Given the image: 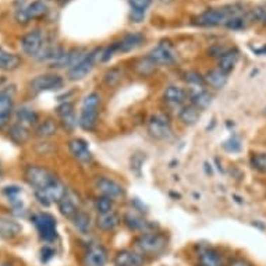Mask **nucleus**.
<instances>
[{"mask_svg": "<svg viewBox=\"0 0 266 266\" xmlns=\"http://www.w3.org/2000/svg\"><path fill=\"white\" fill-rule=\"evenodd\" d=\"M84 107H99L100 106V95L96 92H91L87 95L83 100Z\"/></svg>", "mask_w": 266, "mask_h": 266, "instance_id": "ea45409f", "label": "nucleus"}, {"mask_svg": "<svg viewBox=\"0 0 266 266\" xmlns=\"http://www.w3.org/2000/svg\"><path fill=\"white\" fill-rule=\"evenodd\" d=\"M80 204H81L80 197L75 195V193H72V191L68 189L66 197H64L57 205H59V211H60L61 215L64 217H67V219H71L72 220L78 212L81 211V209H80Z\"/></svg>", "mask_w": 266, "mask_h": 266, "instance_id": "4468645a", "label": "nucleus"}, {"mask_svg": "<svg viewBox=\"0 0 266 266\" xmlns=\"http://www.w3.org/2000/svg\"><path fill=\"white\" fill-rule=\"evenodd\" d=\"M113 202L115 201H111L110 198H107V197H99L98 200L95 201V209L98 213H106V212H110L113 211Z\"/></svg>", "mask_w": 266, "mask_h": 266, "instance_id": "e433bc0d", "label": "nucleus"}, {"mask_svg": "<svg viewBox=\"0 0 266 266\" xmlns=\"http://www.w3.org/2000/svg\"><path fill=\"white\" fill-rule=\"evenodd\" d=\"M180 120L184 123V124H187V126H193L195 123L200 120L201 117V110L198 107H195L194 105H187L184 106L183 109L180 110Z\"/></svg>", "mask_w": 266, "mask_h": 266, "instance_id": "473e14b6", "label": "nucleus"}, {"mask_svg": "<svg viewBox=\"0 0 266 266\" xmlns=\"http://www.w3.org/2000/svg\"><path fill=\"white\" fill-rule=\"evenodd\" d=\"M21 230V224L16 220L7 219V217H0V237L2 239H16L17 236H20Z\"/></svg>", "mask_w": 266, "mask_h": 266, "instance_id": "b1692460", "label": "nucleus"}, {"mask_svg": "<svg viewBox=\"0 0 266 266\" xmlns=\"http://www.w3.org/2000/svg\"><path fill=\"white\" fill-rule=\"evenodd\" d=\"M189 98H191V105L198 107L201 111L205 110L206 107L212 103V95L206 89L198 88L197 91L189 92Z\"/></svg>", "mask_w": 266, "mask_h": 266, "instance_id": "c85d7f7f", "label": "nucleus"}, {"mask_svg": "<svg viewBox=\"0 0 266 266\" xmlns=\"http://www.w3.org/2000/svg\"><path fill=\"white\" fill-rule=\"evenodd\" d=\"M252 16L256 20L263 21L266 24V7H258V9H255V10L252 11Z\"/></svg>", "mask_w": 266, "mask_h": 266, "instance_id": "a18cd8bd", "label": "nucleus"}, {"mask_svg": "<svg viewBox=\"0 0 266 266\" xmlns=\"http://www.w3.org/2000/svg\"><path fill=\"white\" fill-rule=\"evenodd\" d=\"M46 13H48V6H46L44 0H35L31 5H28L25 9L17 11L16 18L18 22L27 24L31 20L42 18Z\"/></svg>", "mask_w": 266, "mask_h": 266, "instance_id": "f8f14e48", "label": "nucleus"}, {"mask_svg": "<svg viewBox=\"0 0 266 266\" xmlns=\"http://www.w3.org/2000/svg\"><path fill=\"white\" fill-rule=\"evenodd\" d=\"M240 59V52L237 49H227L223 52L222 56L219 57V63H217V68L222 70L226 74H230L233 71L234 67L237 64Z\"/></svg>", "mask_w": 266, "mask_h": 266, "instance_id": "4be33fe9", "label": "nucleus"}, {"mask_svg": "<svg viewBox=\"0 0 266 266\" xmlns=\"http://www.w3.org/2000/svg\"><path fill=\"white\" fill-rule=\"evenodd\" d=\"M3 193H5L6 195H9V198H11V197H17V195L21 193V188L20 187H17V185H10V187H6L5 189H3Z\"/></svg>", "mask_w": 266, "mask_h": 266, "instance_id": "49530a36", "label": "nucleus"}, {"mask_svg": "<svg viewBox=\"0 0 266 266\" xmlns=\"http://www.w3.org/2000/svg\"><path fill=\"white\" fill-rule=\"evenodd\" d=\"M145 13H141V11H134L131 10V14H130V18L133 22H141L144 20Z\"/></svg>", "mask_w": 266, "mask_h": 266, "instance_id": "de8ad7c7", "label": "nucleus"}, {"mask_svg": "<svg viewBox=\"0 0 266 266\" xmlns=\"http://www.w3.org/2000/svg\"><path fill=\"white\" fill-rule=\"evenodd\" d=\"M53 256H55V251L52 250L50 247H44V248L41 250V261L42 262L50 261Z\"/></svg>", "mask_w": 266, "mask_h": 266, "instance_id": "c03bdc74", "label": "nucleus"}, {"mask_svg": "<svg viewBox=\"0 0 266 266\" xmlns=\"http://www.w3.org/2000/svg\"><path fill=\"white\" fill-rule=\"evenodd\" d=\"M72 223H74L75 229H77L81 234L91 233V226H92V223H91V216H89L88 213L80 211L77 215H75V217L72 219Z\"/></svg>", "mask_w": 266, "mask_h": 266, "instance_id": "f704fd0d", "label": "nucleus"}, {"mask_svg": "<svg viewBox=\"0 0 266 266\" xmlns=\"http://www.w3.org/2000/svg\"><path fill=\"white\" fill-rule=\"evenodd\" d=\"M95 188L98 189L100 195L110 198L111 201H120L124 198L126 191L122 184L109 177H98L95 180Z\"/></svg>", "mask_w": 266, "mask_h": 266, "instance_id": "0eeeda50", "label": "nucleus"}, {"mask_svg": "<svg viewBox=\"0 0 266 266\" xmlns=\"http://www.w3.org/2000/svg\"><path fill=\"white\" fill-rule=\"evenodd\" d=\"M163 98L166 102L172 103V105H181L184 100L187 99V92L185 89L177 85H169L165 92H163Z\"/></svg>", "mask_w": 266, "mask_h": 266, "instance_id": "cd10ccee", "label": "nucleus"}, {"mask_svg": "<svg viewBox=\"0 0 266 266\" xmlns=\"http://www.w3.org/2000/svg\"><path fill=\"white\" fill-rule=\"evenodd\" d=\"M67 187L64 184L61 183L59 178L56 177L55 181L50 184L49 187L46 189H42V191H33L35 194V198L38 200V202L41 205L44 206H49L50 204H59L67 194Z\"/></svg>", "mask_w": 266, "mask_h": 266, "instance_id": "39448f33", "label": "nucleus"}, {"mask_svg": "<svg viewBox=\"0 0 266 266\" xmlns=\"http://www.w3.org/2000/svg\"><path fill=\"white\" fill-rule=\"evenodd\" d=\"M9 137L13 142H16L18 145H22L27 142L29 137H31V133H29V130L25 126H22L20 123H17V124H13L9 130Z\"/></svg>", "mask_w": 266, "mask_h": 266, "instance_id": "c756f323", "label": "nucleus"}, {"mask_svg": "<svg viewBox=\"0 0 266 266\" xmlns=\"http://www.w3.org/2000/svg\"><path fill=\"white\" fill-rule=\"evenodd\" d=\"M61 87H63V78L57 74H42L29 83V88L33 94H41L45 91H56Z\"/></svg>", "mask_w": 266, "mask_h": 266, "instance_id": "1a4fd4ad", "label": "nucleus"}, {"mask_svg": "<svg viewBox=\"0 0 266 266\" xmlns=\"http://www.w3.org/2000/svg\"><path fill=\"white\" fill-rule=\"evenodd\" d=\"M98 117H99V107L81 106V115L78 119V124L85 131H92L98 124Z\"/></svg>", "mask_w": 266, "mask_h": 266, "instance_id": "6ab92c4d", "label": "nucleus"}, {"mask_svg": "<svg viewBox=\"0 0 266 266\" xmlns=\"http://www.w3.org/2000/svg\"><path fill=\"white\" fill-rule=\"evenodd\" d=\"M68 150L77 161L83 163H89L92 161V154L88 148L87 141L83 138H72L68 141Z\"/></svg>", "mask_w": 266, "mask_h": 266, "instance_id": "f3484780", "label": "nucleus"}, {"mask_svg": "<svg viewBox=\"0 0 266 266\" xmlns=\"http://www.w3.org/2000/svg\"><path fill=\"white\" fill-rule=\"evenodd\" d=\"M223 146L227 150H230V152H237V150H240V148H241V144H240V141L237 138H232L229 139V141H226Z\"/></svg>", "mask_w": 266, "mask_h": 266, "instance_id": "37998d69", "label": "nucleus"}, {"mask_svg": "<svg viewBox=\"0 0 266 266\" xmlns=\"http://www.w3.org/2000/svg\"><path fill=\"white\" fill-rule=\"evenodd\" d=\"M14 105L9 91H0V130L7 126Z\"/></svg>", "mask_w": 266, "mask_h": 266, "instance_id": "aec40b11", "label": "nucleus"}, {"mask_svg": "<svg viewBox=\"0 0 266 266\" xmlns=\"http://www.w3.org/2000/svg\"><path fill=\"white\" fill-rule=\"evenodd\" d=\"M148 133L156 139H167L172 137V126L169 117L165 115H155L148 122Z\"/></svg>", "mask_w": 266, "mask_h": 266, "instance_id": "6e6552de", "label": "nucleus"}, {"mask_svg": "<svg viewBox=\"0 0 266 266\" xmlns=\"http://www.w3.org/2000/svg\"><path fill=\"white\" fill-rule=\"evenodd\" d=\"M17 120L20 124L25 126V127H31V126H35L38 123V115L36 111L32 110L31 107H27V106H22L17 110Z\"/></svg>", "mask_w": 266, "mask_h": 266, "instance_id": "7c9ffc66", "label": "nucleus"}, {"mask_svg": "<svg viewBox=\"0 0 266 266\" xmlns=\"http://www.w3.org/2000/svg\"><path fill=\"white\" fill-rule=\"evenodd\" d=\"M57 123L53 119H46L45 122H42L39 124L36 130H35V135L39 138H49L53 137L57 133Z\"/></svg>", "mask_w": 266, "mask_h": 266, "instance_id": "72a5a7b5", "label": "nucleus"}, {"mask_svg": "<svg viewBox=\"0 0 266 266\" xmlns=\"http://www.w3.org/2000/svg\"><path fill=\"white\" fill-rule=\"evenodd\" d=\"M145 42V36L139 32H130L124 35L122 41H119V52L127 53L131 50H135Z\"/></svg>", "mask_w": 266, "mask_h": 266, "instance_id": "412c9836", "label": "nucleus"}, {"mask_svg": "<svg viewBox=\"0 0 266 266\" xmlns=\"http://www.w3.org/2000/svg\"><path fill=\"white\" fill-rule=\"evenodd\" d=\"M0 266H13V265H11V263H9V262H5V263H2Z\"/></svg>", "mask_w": 266, "mask_h": 266, "instance_id": "8fccbe9b", "label": "nucleus"}, {"mask_svg": "<svg viewBox=\"0 0 266 266\" xmlns=\"http://www.w3.org/2000/svg\"><path fill=\"white\" fill-rule=\"evenodd\" d=\"M32 223L38 230L41 239L45 241H53L57 237L56 230V219L50 213H36L32 216Z\"/></svg>", "mask_w": 266, "mask_h": 266, "instance_id": "423d86ee", "label": "nucleus"}, {"mask_svg": "<svg viewBox=\"0 0 266 266\" xmlns=\"http://www.w3.org/2000/svg\"><path fill=\"white\" fill-rule=\"evenodd\" d=\"M57 115L60 117L61 126L66 128L67 131H72L74 128L77 127V117H75V111H74V105L71 102H66L61 103L57 107Z\"/></svg>", "mask_w": 266, "mask_h": 266, "instance_id": "a211bd4d", "label": "nucleus"}, {"mask_svg": "<svg viewBox=\"0 0 266 266\" xmlns=\"http://www.w3.org/2000/svg\"><path fill=\"white\" fill-rule=\"evenodd\" d=\"M244 10H241L239 5L224 6L220 9H209L204 11L198 18H195L197 24L202 27H217V25H226L233 17L243 14Z\"/></svg>", "mask_w": 266, "mask_h": 266, "instance_id": "f03ea898", "label": "nucleus"}, {"mask_svg": "<svg viewBox=\"0 0 266 266\" xmlns=\"http://www.w3.org/2000/svg\"><path fill=\"white\" fill-rule=\"evenodd\" d=\"M156 64L154 61L150 60L149 57H142V59H138V60L134 63V71L142 75V77H149L152 75L156 70Z\"/></svg>", "mask_w": 266, "mask_h": 266, "instance_id": "2f4dec72", "label": "nucleus"}, {"mask_svg": "<svg viewBox=\"0 0 266 266\" xmlns=\"http://www.w3.org/2000/svg\"><path fill=\"white\" fill-rule=\"evenodd\" d=\"M226 27L230 28V29H244V28L247 27V17H244L243 14L233 17V18L226 24Z\"/></svg>", "mask_w": 266, "mask_h": 266, "instance_id": "58836bf2", "label": "nucleus"}, {"mask_svg": "<svg viewBox=\"0 0 266 266\" xmlns=\"http://www.w3.org/2000/svg\"><path fill=\"white\" fill-rule=\"evenodd\" d=\"M128 3L131 6V10L145 13V10L152 5V0H128Z\"/></svg>", "mask_w": 266, "mask_h": 266, "instance_id": "a19ab883", "label": "nucleus"}, {"mask_svg": "<svg viewBox=\"0 0 266 266\" xmlns=\"http://www.w3.org/2000/svg\"><path fill=\"white\" fill-rule=\"evenodd\" d=\"M21 49L25 55L36 57L44 49V33L39 29H33L21 38Z\"/></svg>", "mask_w": 266, "mask_h": 266, "instance_id": "9b49d317", "label": "nucleus"}, {"mask_svg": "<svg viewBox=\"0 0 266 266\" xmlns=\"http://www.w3.org/2000/svg\"><path fill=\"white\" fill-rule=\"evenodd\" d=\"M229 266H252L248 261H245V259H240V258H237V259H233V261L230 262V265Z\"/></svg>", "mask_w": 266, "mask_h": 266, "instance_id": "09e8293b", "label": "nucleus"}, {"mask_svg": "<svg viewBox=\"0 0 266 266\" xmlns=\"http://www.w3.org/2000/svg\"><path fill=\"white\" fill-rule=\"evenodd\" d=\"M106 263L107 251L100 244L91 245L83 256V266H106Z\"/></svg>", "mask_w": 266, "mask_h": 266, "instance_id": "ddd939ff", "label": "nucleus"}, {"mask_svg": "<svg viewBox=\"0 0 266 266\" xmlns=\"http://www.w3.org/2000/svg\"><path fill=\"white\" fill-rule=\"evenodd\" d=\"M56 176L48 169L41 166H28L25 169V180L33 191H42L55 181Z\"/></svg>", "mask_w": 266, "mask_h": 266, "instance_id": "7ed1b4c3", "label": "nucleus"}, {"mask_svg": "<svg viewBox=\"0 0 266 266\" xmlns=\"http://www.w3.org/2000/svg\"><path fill=\"white\" fill-rule=\"evenodd\" d=\"M169 239L163 233H156V232H146L142 233L134 241L135 251L144 256L156 258L161 256L167 250Z\"/></svg>", "mask_w": 266, "mask_h": 266, "instance_id": "f257e3e1", "label": "nucleus"}, {"mask_svg": "<svg viewBox=\"0 0 266 266\" xmlns=\"http://www.w3.org/2000/svg\"><path fill=\"white\" fill-rule=\"evenodd\" d=\"M251 166L261 173H266V154H254L251 156Z\"/></svg>", "mask_w": 266, "mask_h": 266, "instance_id": "4c0bfd02", "label": "nucleus"}, {"mask_svg": "<svg viewBox=\"0 0 266 266\" xmlns=\"http://www.w3.org/2000/svg\"><path fill=\"white\" fill-rule=\"evenodd\" d=\"M120 224V216L115 211L106 212V213H98L96 217V226L102 232H111Z\"/></svg>", "mask_w": 266, "mask_h": 266, "instance_id": "5701e85b", "label": "nucleus"}, {"mask_svg": "<svg viewBox=\"0 0 266 266\" xmlns=\"http://www.w3.org/2000/svg\"><path fill=\"white\" fill-rule=\"evenodd\" d=\"M185 81L191 85H197V87H200V85H205V80L204 77L198 74L197 71H189L185 74Z\"/></svg>", "mask_w": 266, "mask_h": 266, "instance_id": "79ce46f5", "label": "nucleus"}, {"mask_svg": "<svg viewBox=\"0 0 266 266\" xmlns=\"http://www.w3.org/2000/svg\"><path fill=\"white\" fill-rule=\"evenodd\" d=\"M102 52H103V48H96L92 52H89L88 56L80 64H77L75 67H72V68L68 70V80L80 81V80L87 77L89 72L92 71L95 64L102 61Z\"/></svg>", "mask_w": 266, "mask_h": 266, "instance_id": "20e7f679", "label": "nucleus"}, {"mask_svg": "<svg viewBox=\"0 0 266 266\" xmlns=\"http://www.w3.org/2000/svg\"><path fill=\"white\" fill-rule=\"evenodd\" d=\"M123 222L124 224L127 226L128 229H131V230H135V232H149L150 224L149 222H146L144 217L139 216L137 213H134V212H127L124 216H123Z\"/></svg>", "mask_w": 266, "mask_h": 266, "instance_id": "393cba45", "label": "nucleus"}, {"mask_svg": "<svg viewBox=\"0 0 266 266\" xmlns=\"http://www.w3.org/2000/svg\"><path fill=\"white\" fill-rule=\"evenodd\" d=\"M115 266H144L145 258L137 251L133 250H122L117 251L116 255L113 258Z\"/></svg>", "mask_w": 266, "mask_h": 266, "instance_id": "2eb2a0df", "label": "nucleus"}, {"mask_svg": "<svg viewBox=\"0 0 266 266\" xmlns=\"http://www.w3.org/2000/svg\"><path fill=\"white\" fill-rule=\"evenodd\" d=\"M204 80H205V85H208V87L213 89H222L227 84L229 74L216 68V70H211V71L206 72Z\"/></svg>", "mask_w": 266, "mask_h": 266, "instance_id": "bb28decb", "label": "nucleus"}, {"mask_svg": "<svg viewBox=\"0 0 266 266\" xmlns=\"http://www.w3.org/2000/svg\"><path fill=\"white\" fill-rule=\"evenodd\" d=\"M20 66H21V57L20 56L0 48V70L13 71V70H17Z\"/></svg>", "mask_w": 266, "mask_h": 266, "instance_id": "a878e982", "label": "nucleus"}, {"mask_svg": "<svg viewBox=\"0 0 266 266\" xmlns=\"http://www.w3.org/2000/svg\"><path fill=\"white\" fill-rule=\"evenodd\" d=\"M103 80H105V84L107 87L113 88V87H116V85H119V84L122 83L123 70L122 68H119V67H113V68H110L109 71L106 72Z\"/></svg>", "mask_w": 266, "mask_h": 266, "instance_id": "c9c22d12", "label": "nucleus"}, {"mask_svg": "<svg viewBox=\"0 0 266 266\" xmlns=\"http://www.w3.org/2000/svg\"><path fill=\"white\" fill-rule=\"evenodd\" d=\"M148 57L156 66H170L176 61V55L173 46L169 42H161L148 53Z\"/></svg>", "mask_w": 266, "mask_h": 266, "instance_id": "9d476101", "label": "nucleus"}, {"mask_svg": "<svg viewBox=\"0 0 266 266\" xmlns=\"http://www.w3.org/2000/svg\"><path fill=\"white\" fill-rule=\"evenodd\" d=\"M197 258H198V266H223L220 254L209 245H200Z\"/></svg>", "mask_w": 266, "mask_h": 266, "instance_id": "dca6fc26", "label": "nucleus"}]
</instances>
